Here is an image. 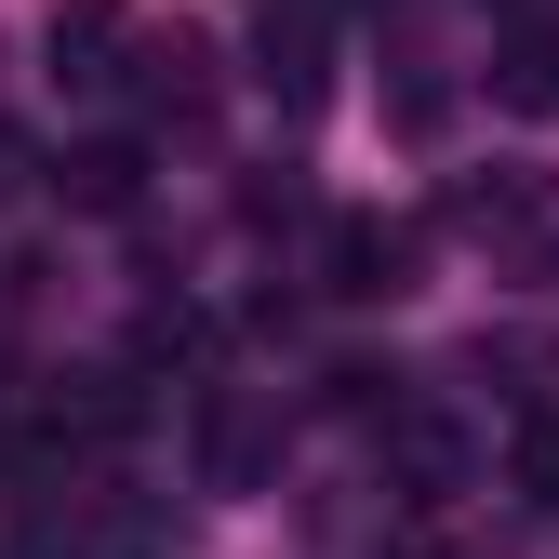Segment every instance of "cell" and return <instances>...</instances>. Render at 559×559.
<instances>
[{
  "mask_svg": "<svg viewBox=\"0 0 559 559\" xmlns=\"http://www.w3.org/2000/svg\"><path fill=\"white\" fill-rule=\"evenodd\" d=\"M493 94H507V107H559V27H546V14H520V40L493 53Z\"/></svg>",
  "mask_w": 559,
  "mask_h": 559,
  "instance_id": "52a82bcc",
  "label": "cell"
},
{
  "mask_svg": "<svg viewBox=\"0 0 559 559\" xmlns=\"http://www.w3.org/2000/svg\"><path fill=\"white\" fill-rule=\"evenodd\" d=\"M320 294H333V307H386V294H413V227H386V214H333V227H320Z\"/></svg>",
  "mask_w": 559,
  "mask_h": 559,
  "instance_id": "6da1fadb",
  "label": "cell"
},
{
  "mask_svg": "<svg viewBox=\"0 0 559 559\" xmlns=\"http://www.w3.org/2000/svg\"><path fill=\"white\" fill-rule=\"evenodd\" d=\"M386 466H400V493H413V507H440L453 479H466V440L440 427V413H413V400H400V413H386Z\"/></svg>",
  "mask_w": 559,
  "mask_h": 559,
  "instance_id": "277c9868",
  "label": "cell"
},
{
  "mask_svg": "<svg viewBox=\"0 0 559 559\" xmlns=\"http://www.w3.org/2000/svg\"><path fill=\"white\" fill-rule=\"evenodd\" d=\"M120 53H133V27H120V0H53V81H81V94H107V81H120Z\"/></svg>",
  "mask_w": 559,
  "mask_h": 559,
  "instance_id": "3957f363",
  "label": "cell"
},
{
  "mask_svg": "<svg viewBox=\"0 0 559 559\" xmlns=\"http://www.w3.org/2000/svg\"><path fill=\"white\" fill-rule=\"evenodd\" d=\"M320 386H333V413H360V427H386V413H400V373H373V360H333Z\"/></svg>",
  "mask_w": 559,
  "mask_h": 559,
  "instance_id": "8fae6325",
  "label": "cell"
},
{
  "mask_svg": "<svg viewBox=\"0 0 559 559\" xmlns=\"http://www.w3.org/2000/svg\"><path fill=\"white\" fill-rule=\"evenodd\" d=\"M400 559H466V546H440V533H413V546H400Z\"/></svg>",
  "mask_w": 559,
  "mask_h": 559,
  "instance_id": "7c38bea8",
  "label": "cell"
},
{
  "mask_svg": "<svg viewBox=\"0 0 559 559\" xmlns=\"http://www.w3.org/2000/svg\"><path fill=\"white\" fill-rule=\"evenodd\" d=\"M53 187H67V214H133V200H147V147H133V133H94V147L53 160Z\"/></svg>",
  "mask_w": 559,
  "mask_h": 559,
  "instance_id": "7a4b0ae2",
  "label": "cell"
},
{
  "mask_svg": "<svg viewBox=\"0 0 559 559\" xmlns=\"http://www.w3.org/2000/svg\"><path fill=\"white\" fill-rule=\"evenodd\" d=\"M200 466H214V493H240V479L266 466V427H253L240 400H214V413H200Z\"/></svg>",
  "mask_w": 559,
  "mask_h": 559,
  "instance_id": "ba28073f",
  "label": "cell"
},
{
  "mask_svg": "<svg viewBox=\"0 0 559 559\" xmlns=\"http://www.w3.org/2000/svg\"><path fill=\"white\" fill-rule=\"evenodd\" d=\"M507 479L533 507H559V413H520V440H507Z\"/></svg>",
  "mask_w": 559,
  "mask_h": 559,
  "instance_id": "30bf717a",
  "label": "cell"
},
{
  "mask_svg": "<svg viewBox=\"0 0 559 559\" xmlns=\"http://www.w3.org/2000/svg\"><path fill=\"white\" fill-rule=\"evenodd\" d=\"M200 346H214V320H200V307H147V320H133V373H160V360H200Z\"/></svg>",
  "mask_w": 559,
  "mask_h": 559,
  "instance_id": "9c48e42d",
  "label": "cell"
},
{
  "mask_svg": "<svg viewBox=\"0 0 559 559\" xmlns=\"http://www.w3.org/2000/svg\"><path fill=\"white\" fill-rule=\"evenodd\" d=\"M266 94H280V107H307V94H320V0L266 14Z\"/></svg>",
  "mask_w": 559,
  "mask_h": 559,
  "instance_id": "8992f818",
  "label": "cell"
},
{
  "mask_svg": "<svg viewBox=\"0 0 559 559\" xmlns=\"http://www.w3.org/2000/svg\"><path fill=\"white\" fill-rule=\"evenodd\" d=\"M133 81H147L160 120H200V107H214V53H200V40H133Z\"/></svg>",
  "mask_w": 559,
  "mask_h": 559,
  "instance_id": "5b68a950",
  "label": "cell"
}]
</instances>
